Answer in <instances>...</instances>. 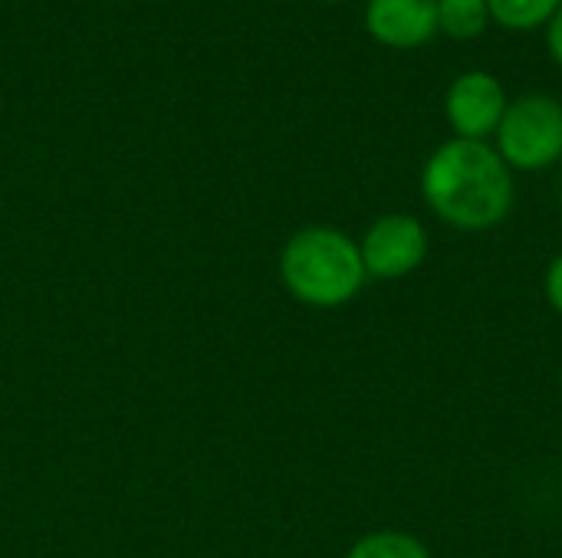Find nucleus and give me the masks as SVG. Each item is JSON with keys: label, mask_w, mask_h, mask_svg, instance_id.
<instances>
[{"label": "nucleus", "mask_w": 562, "mask_h": 558, "mask_svg": "<svg viewBox=\"0 0 562 558\" xmlns=\"http://www.w3.org/2000/svg\"><path fill=\"white\" fill-rule=\"evenodd\" d=\"M422 197L441 224L484 234L510 217L517 184L491 141L448 138L422 168Z\"/></svg>", "instance_id": "f257e3e1"}, {"label": "nucleus", "mask_w": 562, "mask_h": 558, "mask_svg": "<svg viewBox=\"0 0 562 558\" xmlns=\"http://www.w3.org/2000/svg\"><path fill=\"white\" fill-rule=\"evenodd\" d=\"M280 280L286 293L313 309H339L366 286L359 240L336 227H303L280 250Z\"/></svg>", "instance_id": "f03ea898"}, {"label": "nucleus", "mask_w": 562, "mask_h": 558, "mask_svg": "<svg viewBox=\"0 0 562 558\" xmlns=\"http://www.w3.org/2000/svg\"><path fill=\"white\" fill-rule=\"evenodd\" d=\"M497 155L510 171H547L562 161V102L547 92L510 99L494 135Z\"/></svg>", "instance_id": "7ed1b4c3"}, {"label": "nucleus", "mask_w": 562, "mask_h": 558, "mask_svg": "<svg viewBox=\"0 0 562 558\" xmlns=\"http://www.w3.org/2000/svg\"><path fill=\"white\" fill-rule=\"evenodd\" d=\"M428 250H431L428 227L415 214H402V210L372 220L359 240L366 276L382 283H395L418 273L428 260Z\"/></svg>", "instance_id": "20e7f679"}, {"label": "nucleus", "mask_w": 562, "mask_h": 558, "mask_svg": "<svg viewBox=\"0 0 562 558\" xmlns=\"http://www.w3.org/2000/svg\"><path fill=\"white\" fill-rule=\"evenodd\" d=\"M507 105H510V95L504 82L487 69L461 72L445 92V118L454 138H468V141L494 138Z\"/></svg>", "instance_id": "39448f33"}, {"label": "nucleus", "mask_w": 562, "mask_h": 558, "mask_svg": "<svg viewBox=\"0 0 562 558\" xmlns=\"http://www.w3.org/2000/svg\"><path fill=\"white\" fill-rule=\"evenodd\" d=\"M366 30L389 49H418L438 33L435 0H369Z\"/></svg>", "instance_id": "423d86ee"}, {"label": "nucleus", "mask_w": 562, "mask_h": 558, "mask_svg": "<svg viewBox=\"0 0 562 558\" xmlns=\"http://www.w3.org/2000/svg\"><path fill=\"white\" fill-rule=\"evenodd\" d=\"M438 10V33L451 39H477L491 26L487 0H435Z\"/></svg>", "instance_id": "0eeeda50"}, {"label": "nucleus", "mask_w": 562, "mask_h": 558, "mask_svg": "<svg viewBox=\"0 0 562 558\" xmlns=\"http://www.w3.org/2000/svg\"><path fill=\"white\" fill-rule=\"evenodd\" d=\"M562 0H487L491 23L514 30V33H530L540 30L553 20Z\"/></svg>", "instance_id": "6e6552de"}, {"label": "nucleus", "mask_w": 562, "mask_h": 558, "mask_svg": "<svg viewBox=\"0 0 562 558\" xmlns=\"http://www.w3.org/2000/svg\"><path fill=\"white\" fill-rule=\"evenodd\" d=\"M346 558H435L431 549L402 529H375L366 533L362 539L352 543V549L346 553Z\"/></svg>", "instance_id": "1a4fd4ad"}, {"label": "nucleus", "mask_w": 562, "mask_h": 558, "mask_svg": "<svg viewBox=\"0 0 562 558\" xmlns=\"http://www.w3.org/2000/svg\"><path fill=\"white\" fill-rule=\"evenodd\" d=\"M543 296H547L550 309L562 316V253L550 260V266L543 273Z\"/></svg>", "instance_id": "9d476101"}, {"label": "nucleus", "mask_w": 562, "mask_h": 558, "mask_svg": "<svg viewBox=\"0 0 562 558\" xmlns=\"http://www.w3.org/2000/svg\"><path fill=\"white\" fill-rule=\"evenodd\" d=\"M547 46H550L553 62L562 66V3H560V10L553 13V20L547 23Z\"/></svg>", "instance_id": "9b49d317"}, {"label": "nucleus", "mask_w": 562, "mask_h": 558, "mask_svg": "<svg viewBox=\"0 0 562 558\" xmlns=\"http://www.w3.org/2000/svg\"><path fill=\"white\" fill-rule=\"evenodd\" d=\"M560 197H562V174H560Z\"/></svg>", "instance_id": "f8f14e48"}, {"label": "nucleus", "mask_w": 562, "mask_h": 558, "mask_svg": "<svg viewBox=\"0 0 562 558\" xmlns=\"http://www.w3.org/2000/svg\"><path fill=\"white\" fill-rule=\"evenodd\" d=\"M560 388H562V368H560Z\"/></svg>", "instance_id": "ddd939ff"}, {"label": "nucleus", "mask_w": 562, "mask_h": 558, "mask_svg": "<svg viewBox=\"0 0 562 558\" xmlns=\"http://www.w3.org/2000/svg\"><path fill=\"white\" fill-rule=\"evenodd\" d=\"M326 3H339V0H326Z\"/></svg>", "instance_id": "4468645a"}]
</instances>
